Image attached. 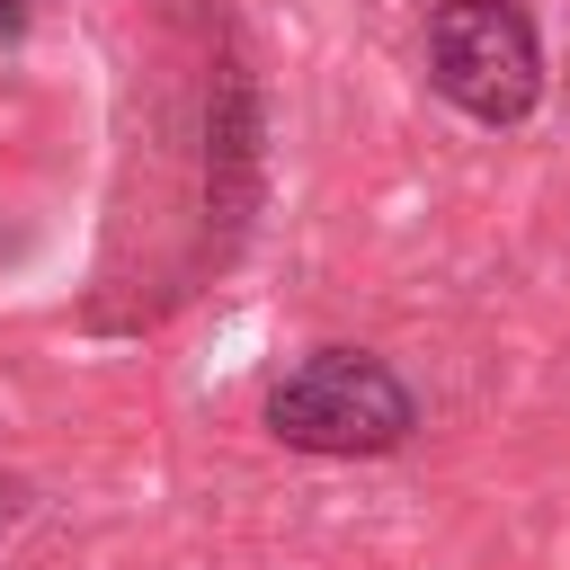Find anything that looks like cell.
<instances>
[{
  "label": "cell",
  "mask_w": 570,
  "mask_h": 570,
  "mask_svg": "<svg viewBox=\"0 0 570 570\" xmlns=\"http://www.w3.org/2000/svg\"><path fill=\"white\" fill-rule=\"evenodd\" d=\"M27 27V0H0V36H18Z\"/></svg>",
  "instance_id": "3"
},
{
  "label": "cell",
  "mask_w": 570,
  "mask_h": 570,
  "mask_svg": "<svg viewBox=\"0 0 570 570\" xmlns=\"http://www.w3.org/2000/svg\"><path fill=\"white\" fill-rule=\"evenodd\" d=\"M267 436L294 454H330V463L401 454L419 436V392L374 347H312L303 365L267 383Z\"/></svg>",
  "instance_id": "1"
},
{
  "label": "cell",
  "mask_w": 570,
  "mask_h": 570,
  "mask_svg": "<svg viewBox=\"0 0 570 570\" xmlns=\"http://www.w3.org/2000/svg\"><path fill=\"white\" fill-rule=\"evenodd\" d=\"M428 89L508 134L543 107V36H534V9L525 0H436L428 9Z\"/></svg>",
  "instance_id": "2"
}]
</instances>
